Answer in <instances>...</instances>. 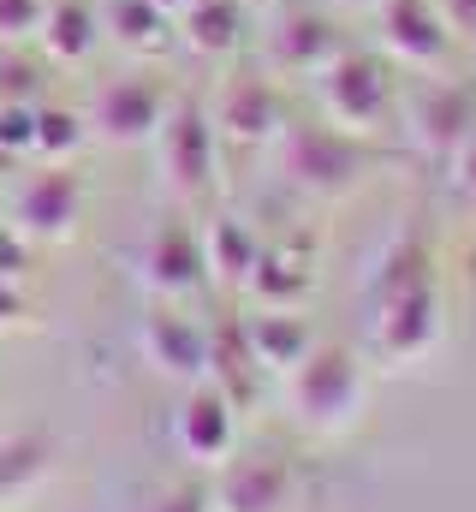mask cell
Returning <instances> with one entry per match:
<instances>
[{
  "instance_id": "obj_7",
  "label": "cell",
  "mask_w": 476,
  "mask_h": 512,
  "mask_svg": "<svg viewBox=\"0 0 476 512\" xmlns=\"http://www.w3.org/2000/svg\"><path fill=\"white\" fill-rule=\"evenodd\" d=\"M42 18H48V0H0V36H6V42L36 36Z\"/></svg>"
},
{
  "instance_id": "obj_3",
  "label": "cell",
  "mask_w": 476,
  "mask_h": 512,
  "mask_svg": "<svg viewBox=\"0 0 476 512\" xmlns=\"http://www.w3.org/2000/svg\"><path fill=\"white\" fill-rule=\"evenodd\" d=\"M96 30H102L96 12L78 6V0H54L48 18H42V42H48L54 60H84V54L96 48Z\"/></svg>"
},
{
  "instance_id": "obj_8",
  "label": "cell",
  "mask_w": 476,
  "mask_h": 512,
  "mask_svg": "<svg viewBox=\"0 0 476 512\" xmlns=\"http://www.w3.org/2000/svg\"><path fill=\"white\" fill-rule=\"evenodd\" d=\"M18 310H24V298L12 292V280H0V322H12Z\"/></svg>"
},
{
  "instance_id": "obj_6",
  "label": "cell",
  "mask_w": 476,
  "mask_h": 512,
  "mask_svg": "<svg viewBox=\"0 0 476 512\" xmlns=\"http://www.w3.org/2000/svg\"><path fill=\"white\" fill-rule=\"evenodd\" d=\"M429 30H435V18H429V12H417V18H411V0H393V42H399V48L429 42V54H441V42H447V36H429Z\"/></svg>"
},
{
  "instance_id": "obj_4",
  "label": "cell",
  "mask_w": 476,
  "mask_h": 512,
  "mask_svg": "<svg viewBox=\"0 0 476 512\" xmlns=\"http://www.w3.org/2000/svg\"><path fill=\"white\" fill-rule=\"evenodd\" d=\"M78 143H84L78 114H66V108H36V149H42V155H66V149H78Z\"/></svg>"
},
{
  "instance_id": "obj_5",
  "label": "cell",
  "mask_w": 476,
  "mask_h": 512,
  "mask_svg": "<svg viewBox=\"0 0 476 512\" xmlns=\"http://www.w3.org/2000/svg\"><path fill=\"white\" fill-rule=\"evenodd\" d=\"M197 149H203V126H197V114H179V120L167 126V167H179V161H185V173H179V179H203V173H197V167H203V161H197Z\"/></svg>"
},
{
  "instance_id": "obj_2",
  "label": "cell",
  "mask_w": 476,
  "mask_h": 512,
  "mask_svg": "<svg viewBox=\"0 0 476 512\" xmlns=\"http://www.w3.org/2000/svg\"><path fill=\"white\" fill-rule=\"evenodd\" d=\"M96 126L108 137H143V131L161 126V90L149 78H114L96 90Z\"/></svg>"
},
{
  "instance_id": "obj_1",
  "label": "cell",
  "mask_w": 476,
  "mask_h": 512,
  "mask_svg": "<svg viewBox=\"0 0 476 512\" xmlns=\"http://www.w3.org/2000/svg\"><path fill=\"white\" fill-rule=\"evenodd\" d=\"M72 221H78V179L60 167L30 173V185L18 191V227L36 239H60Z\"/></svg>"
}]
</instances>
